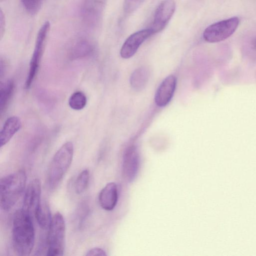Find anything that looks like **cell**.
Instances as JSON below:
<instances>
[{
  "mask_svg": "<svg viewBox=\"0 0 256 256\" xmlns=\"http://www.w3.org/2000/svg\"><path fill=\"white\" fill-rule=\"evenodd\" d=\"M32 216L23 208L14 213L12 226L14 248L20 256L30 254L34 245L35 233Z\"/></svg>",
  "mask_w": 256,
  "mask_h": 256,
  "instance_id": "1",
  "label": "cell"
},
{
  "mask_svg": "<svg viewBox=\"0 0 256 256\" xmlns=\"http://www.w3.org/2000/svg\"><path fill=\"white\" fill-rule=\"evenodd\" d=\"M26 182V174L24 169L2 177L0 182V204L4 211L10 210L16 203Z\"/></svg>",
  "mask_w": 256,
  "mask_h": 256,
  "instance_id": "2",
  "label": "cell"
},
{
  "mask_svg": "<svg viewBox=\"0 0 256 256\" xmlns=\"http://www.w3.org/2000/svg\"><path fill=\"white\" fill-rule=\"evenodd\" d=\"M74 145L68 142L63 144L54 154L48 166L47 184L50 190L56 188L70 168L74 156Z\"/></svg>",
  "mask_w": 256,
  "mask_h": 256,
  "instance_id": "3",
  "label": "cell"
},
{
  "mask_svg": "<svg viewBox=\"0 0 256 256\" xmlns=\"http://www.w3.org/2000/svg\"><path fill=\"white\" fill-rule=\"evenodd\" d=\"M66 224L62 214L57 212L48 228L46 255L62 256L65 246Z\"/></svg>",
  "mask_w": 256,
  "mask_h": 256,
  "instance_id": "4",
  "label": "cell"
},
{
  "mask_svg": "<svg viewBox=\"0 0 256 256\" xmlns=\"http://www.w3.org/2000/svg\"><path fill=\"white\" fill-rule=\"evenodd\" d=\"M50 26V22L47 21L42 24L38 32L34 50L30 61L29 72L25 82L26 88L28 89L30 87L38 72Z\"/></svg>",
  "mask_w": 256,
  "mask_h": 256,
  "instance_id": "5",
  "label": "cell"
},
{
  "mask_svg": "<svg viewBox=\"0 0 256 256\" xmlns=\"http://www.w3.org/2000/svg\"><path fill=\"white\" fill-rule=\"evenodd\" d=\"M239 22V18L235 16L212 24L204 30V38L210 43L222 41L234 33Z\"/></svg>",
  "mask_w": 256,
  "mask_h": 256,
  "instance_id": "6",
  "label": "cell"
},
{
  "mask_svg": "<svg viewBox=\"0 0 256 256\" xmlns=\"http://www.w3.org/2000/svg\"><path fill=\"white\" fill-rule=\"evenodd\" d=\"M176 10L174 0H164L156 8L152 26L153 34L162 31L168 23Z\"/></svg>",
  "mask_w": 256,
  "mask_h": 256,
  "instance_id": "7",
  "label": "cell"
},
{
  "mask_svg": "<svg viewBox=\"0 0 256 256\" xmlns=\"http://www.w3.org/2000/svg\"><path fill=\"white\" fill-rule=\"evenodd\" d=\"M108 0H84L81 14L84 22L96 26L102 19Z\"/></svg>",
  "mask_w": 256,
  "mask_h": 256,
  "instance_id": "8",
  "label": "cell"
},
{
  "mask_svg": "<svg viewBox=\"0 0 256 256\" xmlns=\"http://www.w3.org/2000/svg\"><path fill=\"white\" fill-rule=\"evenodd\" d=\"M152 34H153L150 28L132 34L122 44L120 51V56L124 58H129L132 56L143 42Z\"/></svg>",
  "mask_w": 256,
  "mask_h": 256,
  "instance_id": "9",
  "label": "cell"
},
{
  "mask_svg": "<svg viewBox=\"0 0 256 256\" xmlns=\"http://www.w3.org/2000/svg\"><path fill=\"white\" fill-rule=\"evenodd\" d=\"M42 187L39 179L34 178L28 184L24 193L23 208L32 217L38 206L41 202Z\"/></svg>",
  "mask_w": 256,
  "mask_h": 256,
  "instance_id": "10",
  "label": "cell"
},
{
  "mask_svg": "<svg viewBox=\"0 0 256 256\" xmlns=\"http://www.w3.org/2000/svg\"><path fill=\"white\" fill-rule=\"evenodd\" d=\"M176 84V78L174 75H170L162 82L158 86L154 96L156 104L162 107L166 106L170 101Z\"/></svg>",
  "mask_w": 256,
  "mask_h": 256,
  "instance_id": "11",
  "label": "cell"
},
{
  "mask_svg": "<svg viewBox=\"0 0 256 256\" xmlns=\"http://www.w3.org/2000/svg\"><path fill=\"white\" fill-rule=\"evenodd\" d=\"M139 162V156L136 147L129 146L126 150L123 160L122 170L124 177L131 181L136 176Z\"/></svg>",
  "mask_w": 256,
  "mask_h": 256,
  "instance_id": "12",
  "label": "cell"
},
{
  "mask_svg": "<svg viewBox=\"0 0 256 256\" xmlns=\"http://www.w3.org/2000/svg\"><path fill=\"white\" fill-rule=\"evenodd\" d=\"M118 199L117 186L114 182L107 184L100 190L98 201L100 206L108 211L112 210L116 206Z\"/></svg>",
  "mask_w": 256,
  "mask_h": 256,
  "instance_id": "13",
  "label": "cell"
},
{
  "mask_svg": "<svg viewBox=\"0 0 256 256\" xmlns=\"http://www.w3.org/2000/svg\"><path fill=\"white\" fill-rule=\"evenodd\" d=\"M20 119L16 116L8 118L5 121L0 132V146L6 145L20 128Z\"/></svg>",
  "mask_w": 256,
  "mask_h": 256,
  "instance_id": "14",
  "label": "cell"
},
{
  "mask_svg": "<svg viewBox=\"0 0 256 256\" xmlns=\"http://www.w3.org/2000/svg\"><path fill=\"white\" fill-rule=\"evenodd\" d=\"M93 50L91 42L84 38H79L74 42L70 49V55L72 58L84 57Z\"/></svg>",
  "mask_w": 256,
  "mask_h": 256,
  "instance_id": "15",
  "label": "cell"
},
{
  "mask_svg": "<svg viewBox=\"0 0 256 256\" xmlns=\"http://www.w3.org/2000/svg\"><path fill=\"white\" fill-rule=\"evenodd\" d=\"M34 216L42 228L47 229L48 228L52 216L47 203L41 202L35 210Z\"/></svg>",
  "mask_w": 256,
  "mask_h": 256,
  "instance_id": "16",
  "label": "cell"
},
{
  "mask_svg": "<svg viewBox=\"0 0 256 256\" xmlns=\"http://www.w3.org/2000/svg\"><path fill=\"white\" fill-rule=\"evenodd\" d=\"M148 71L144 67L136 70L132 74L130 84L132 88L138 91L142 90L146 86L148 79Z\"/></svg>",
  "mask_w": 256,
  "mask_h": 256,
  "instance_id": "17",
  "label": "cell"
},
{
  "mask_svg": "<svg viewBox=\"0 0 256 256\" xmlns=\"http://www.w3.org/2000/svg\"><path fill=\"white\" fill-rule=\"evenodd\" d=\"M14 84L8 80L1 84L0 89V112L2 114L6 109L14 92Z\"/></svg>",
  "mask_w": 256,
  "mask_h": 256,
  "instance_id": "18",
  "label": "cell"
},
{
  "mask_svg": "<svg viewBox=\"0 0 256 256\" xmlns=\"http://www.w3.org/2000/svg\"><path fill=\"white\" fill-rule=\"evenodd\" d=\"M87 98L82 92H74L68 100V105L71 108L76 110L83 109L86 104Z\"/></svg>",
  "mask_w": 256,
  "mask_h": 256,
  "instance_id": "19",
  "label": "cell"
},
{
  "mask_svg": "<svg viewBox=\"0 0 256 256\" xmlns=\"http://www.w3.org/2000/svg\"><path fill=\"white\" fill-rule=\"evenodd\" d=\"M89 180L90 171L88 169H84L79 174L74 184V190L77 194H80L85 191L88 186Z\"/></svg>",
  "mask_w": 256,
  "mask_h": 256,
  "instance_id": "20",
  "label": "cell"
},
{
  "mask_svg": "<svg viewBox=\"0 0 256 256\" xmlns=\"http://www.w3.org/2000/svg\"><path fill=\"white\" fill-rule=\"evenodd\" d=\"M25 10L29 14H34L40 8L44 0H20Z\"/></svg>",
  "mask_w": 256,
  "mask_h": 256,
  "instance_id": "21",
  "label": "cell"
},
{
  "mask_svg": "<svg viewBox=\"0 0 256 256\" xmlns=\"http://www.w3.org/2000/svg\"><path fill=\"white\" fill-rule=\"evenodd\" d=\"M144 0H125L124 4V11L126 14L134 12Z\"/></svg>",
  "mask_w": 256,
  "mask_h": 256,
  "instance_id": "22",
  "label": "cell"
},
{
  "mask_svg": "<svg viewBox=\"0 0 256 256\" xmlns=\"http://www.w3.org/2000/svg\"><path fill=\"white\" fill-rule=\"evenodd\" d=\"M86 256H106V252L101 248H94L88 250Z\"/></svg>",
  "mask_w": 256,
  "mask_h": 256,
  "instance_id": "23",
  "label": "cell"
},
{
  "mask_svg": "<svg viewBox=\"0 0 256 256\" xmlns=\"http://www.w3.org/2000/svg\"><path fill=\"white\" fill-rule=\"evenodd\" d=\"M5 28H6V21H5L4 15L2 10H0V35L1 38L3 36V35L4 33Z\"/></svg>",
  "mask_w": 256,
  "mask_h": 256,
  "instance_id": "24",
  "label": "cell"
},
{
  "mask_svg": "<svg viewBox=\"0 0 256 256\" xmlns=\"http://www.w3.org/2000/svg\"><path fill=\"white\" fill-rule=\"evenodd\" d=\"M252 47L256 52V38H254L252 42Z\"/></svg>",
  "mask_w": 256,
  "mask_h": 256,
  "instance_id": "25",
  "label": "cell"
}]
</instances>
